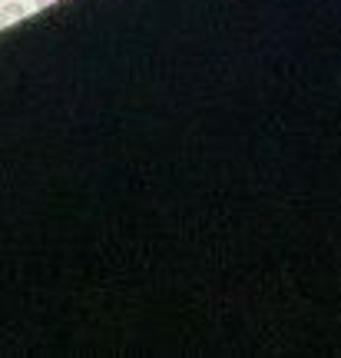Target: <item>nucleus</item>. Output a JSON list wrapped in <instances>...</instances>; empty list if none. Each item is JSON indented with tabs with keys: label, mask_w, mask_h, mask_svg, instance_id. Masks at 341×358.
Returning a JSON list of instances; mask_svg holds the SVG:
<instances>
[{
	"label": "nucleus",
	"mask_w": 341,
	"mask_h": 358,
	"mask_svg": "<svg viewBox=\"0 0 341 358\" xmlns=\"http://www.w3.org/2000/svg\"><path fill=\"white\" fill-rule=\"evenodd\" d=\"M17 17H24V7H20V3H10V7H3V10H0V27H7L10 20H17Z\"/></svg>",
	"instance_id": "obj_1"
},
{
	"label": "nucleus",
	"mask_w": 341,
	"mask_h": 358,
	"mask_svg": "<svg viewBox=\"0 0 341 358\" xmlns=\"http://www.w3.org/2000/svg\"><path fill=\"white\" fill-rule=\"evenodd\" d=\"M50 3H57V0H37V7L43 10V7H50Z\"/></svg>",
	"instance_id": "obj_2"
}]
</instances>
